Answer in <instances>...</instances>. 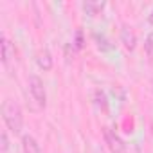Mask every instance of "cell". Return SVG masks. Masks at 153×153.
Listing matches in <instances>:
<instances>
[{"mask_svg": "<svg viewBox=\"0 0 153 153\" xmlns=\"http://www.w3.org/2000/svg\"><path fill=\"white\" fill-rule=\"evenodd\" d=\"M2 115L4 121L7 124V128L13 133H20L22 126H24V115H22V108L18 106V103H15L13 99H6L2 105Z\"/></svg>", "mask_w": 153, "mask_h": 153, "instance_id": "1", "label": "cell"}, {"mask_svg": "<svg viewBox=\"0 0 153 153\" xmlns=\"http://www.w3.org/2000/svg\"><path fill=\"white\" fill-rule=\"evenodd\" d=\"M29 94H31V97H33V101L36 103L38 108H45L47 94H45L43 81L38 78V76H31V78H29Z\"/></svg>", "mask_w": 153, "mask_h": 153, "instance_id": "2", "label": "cell"}, {"mask_svg": "<svg viewBox=\"0 0 153 153\" xmlns=\"http://www.w3.org/2000/svg\"><path fill=\"white\" fill-rule=\"evenodd\" d=\"M103 133H105V140L112 153H126V146L117 133H114L110 128H103Z\"/></svg>", "mask_w": 153, "mask_h": 153, "instance_id": "3", "label": "cell"}, {"mask_svg": "<svg viewBox=\"0 0 153 153\" xmlns=\"http://www.w3.org/2000/svg\"><path fill=\"white\" fill-rule=\"evenodd\" d=\"M0 47H2V63L7 65L11 61L15 51H13V45H11V42H9V38L6 34H2V38H0Z\"/></svg>", "mask_w": 153, "mask_h": 153, "instance_id": "4", "label": "cell"}, {"mask_svg": "<svg viewBox=\"0 0 153 153\" xmlns=\"http://www.w3.org/2000/svg\"><path fill=\"white\" fill-rule=\"evenodd\" d=\"M121 42L124 43V47H126L128 51H133L135 45H137V36H135V33H133L131 29L124 27V29L121 31Z\"/></svg>", "mask_w": 153, "mask_h": 153, "instance_id": "5", "label": "cell"}, {"mask_svg": "<svg viewBox=\"0 0 153 153\" xmlns=\"http://www.w3.org/2000/svg\"><path fill=\"white\" fill-rule=\"evenodd\" d=\"M22 149H24V153H40V144L33 135H24L22 137Z\"/></svg>", "mask_w": 153, "mask_h": 153, "instance_id": "6", "label": "cell"}, {"mask_svg": "<svg viewBox=\"0 0 153 153\" xmlns=\"http://www.w3.org/2000/svg\"><path fill=\"white\" fill-rule=\"evenodd\" d=\"M36 63H38L40 68L51 70L52 68V56H51V52L49 51H40L38 56H36Z\"/></svg>", "mask_w": 153, "mask_h": 153, "instance_id": "7", "label": "cell"}, {"mask_svg": "<svg viewBox=\"0 0 153 153\" xmlns=\"http://www.w3.org/2000/svg\"><path fill=\"white\" fill-rule=\"evenodd\" d=\"M105 7V2H85L83 4V9L88 13V15H99Z\"/></svg>", "mask_w": 153, "mask_h": 153, "instance_id": "8", "label": "cell"}, {"mask_svg": "<svg viewBox=\"0 0 153 153\" xmlns=\"http://www.w3.org/2000/svg\"><path fill=\"white\" fill-rule=\"evenodd\" d=\"M144 51H146V54H148L149 58H153V33L148 34V38H146V42H144Z\"/></svg>", "mask_w": 153, "mask_h": 153, "instance_id": "9", "label": "cell"}, {"mask_svg": "<svg viewBox=\"0 0 153 153\" xmlns=\"http://www.w3.org/2000/svg\"><path fill=\"white\" fill-rule=\"evenodd\" d=\"M96 40L99 42L97 45H99V49H103V51H108V49H112V45H108V42H106V38L105 36H99V34H96Z\"/></svg>", "mask_w": 153, "mask_h": 153, "instance_id": "10", "label": "cell"}, {"mask_svg": "<svg viewBox=\"0 0 153 153\" xmlns=\"http://www.w3.org/2000/svg\"><path fill=\"white\" fill-rule=\"evenodd\" d=\"M96 99H97V105H99V106H103V110H106V96H105L101 90H97V92H96Z\"/></svg>", "mask_w": 153, "mask_h": 153, "instance_id": "11", "label": "cell"}, {"mask_svg": "<svg viewBox=\"0 0 153 153\" xmlns=\"http://www.w3.org/2000/svg\"><path fill=\"white\" fill-rule=\"evenodd\" d=\"M0 140H2V153H6V151L9 149V140H7V133H6V131H2Z\"/></svg>", "mask_w": 153, "mask_h": 153, "instance_id": "12", "label": "cell"}, {"mask_svg": "<svg viewBox=\"0 0 153 153\" xmlns=\"http://www.w3.org/2000/svg\"><path fill=\"white\" fill-rule=\"evenodd\" d=\"M76 47H78V49L83 47V33H81V31L76 33Z\"/></svg>", "mask_w": 153, "mask_h": 153, "instance_id": "13", "label": "cell"}, {"mask_svg": "<svg viewBox=\"0 0 153 153\" xmlns=\"http://www.w3.org/2000/svg\"><path fill=\"white\" fill-rule=\"evenodd\" d=\"M149 22L153 24V9H151V13H149Z\"/></svg>", "mask_w": 153, "mask_h": 153, "instance_id": "14", "label": "cell"}, {"mask_svg": "<svg viewBox=\"0 0 153 153\" xmlns=\"http://www.w3.org/2000/svg\"><path fill=\"white\" fill-rule=\"evenodd\" d=\"M96 153H103V151H101V149H96Z\"/></svg>", "mask_w": 153, "mask_h": 153, "instance_id": "15", "label": "cell"}]
</instances>
